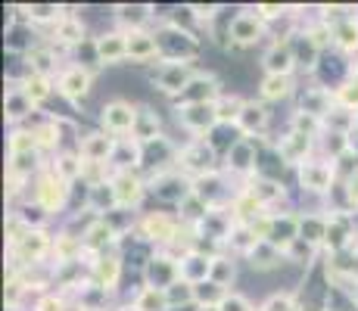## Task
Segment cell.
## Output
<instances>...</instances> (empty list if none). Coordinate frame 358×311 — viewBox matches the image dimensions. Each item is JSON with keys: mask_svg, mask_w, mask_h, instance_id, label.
<instances>
[{"mask_svg": "<svg viewBox=\"0 0 358 311\" xmlns=\"http://www.w3.org/2000/svg\"><path fill=\"white\" fill-rule=\"evenodd\" d=\"M178 122L187 131H215L222 119H218L215 103H190V106H178Z\"/></svg>", "mask_w": 358, "mask_h": 311, "instance_id": "cell-1", "label": "cell"}, {"mask_svg": "<svg viewBox=\"0 0 358 311\" xmlns=\"http://www.w3.org/2000/svg\"><path fill=\"white\" fill-rule=\"evenodd\" d=\"M190 81H194L190 62H162V68L153 75V85L159 87L162 94H178V96L187 91Z\"/></svg>", "mask_w": 358, "mask_h": 311, "instance_id": "cell-2", "label": "cell"}, {"mask_svg": "<svg viewBox=\"0 0 358 311\" xmlns=\"http://www.w3.org/2000/svg\"><path fill=\"white\" fill-rule=\"evenodd\" d=\"M103 128H106V134H131L134 131V122H137V109L131 106L125 100H113L103 106V115H100Z\"/></svg>", "mask_w": 358, "mask_h": 311, "instance_id": "cell-3", "label": "cell"}, {"mask_svg": "<svg viewBox=\"0 0 358 311\" xmlns=\"http://www.w3.org/2000/svg\"><path fill=\"white\" fill-rule=\"evenodd\" d=\"M143 274H147V287L150 289H171L178 280H181V265H178L175 259H169V255H153L150 259V265L143 268Z\"/></svg>", "mask_w": 358, "mask_h": 311, "instance_id": "cell-4", "label": "cell"}, {"mask_svg": "<svg viewBox=\"0 0 358 311\" xmlns=\"http://www.w3.org/2000/svg\"><path fill=\"white\" fill-rule=\"evenodd\" d=\"M119 150V137L106 134V131H97V134H87L85 140L78 143V156L85 159V165H100L106 159L115 156Z\"/></svg>", "mask_w": 358, "mask_h": 311, "instance_id": "cell-5", "label": "cell"}, {"mask_svg": "<svg viewBox=\"0 0 358 311\" xmlns=\"http://www.w3.org/2000/svg\"><path fill=\"white\" fill-rule=\"evenodd\" d=\"M181 165L187 171H194L196 178H203V175H209V171H215L212 168V162H215V150L212 147H206V140H194V143H187V147L181 150Z\"/></svg>", "mask_w": 358, "mask_h": 311, "instance_id": "cell-6", "label": "cell"}, {"mask_svg": "<svg viewBox=\"0 0 358 311\" xmlns=\"http://www.w3.org/2000/svg\"><path fill=\"white\" fill-rule=\"evenodd\" d=\"M59 94H63L69 103H81L91 94V72L81 66L66 68V72L59 75Z\"/></svg>", "mask_w": 358, "mask_h": 311, "instance_id": "cell-7", "label": "cell"}, {"mask_svg": "<svg viewBox=\"0 0 358 311\" xmlns=\"http://www.w3.org/2000/svg\"><path fill=\"white\" fill-rule=\"evenodd\" d=\"M299 181H302V187H306V190L324 193V190H330V184H334V165L308 159V162L299 165Z\"/></svg>", "mask_w": 358, "mask_h": 311, "instance_id": "cell-8", "label": "cell"}, {"mask_svg": "<svg viewBox=\"0 0 358 311\" xmlns=\"http://www.w3.org/2000/svg\"><path fill=\"white\" fill-rule=\"evenodd\" d=\"M150 190H153V196L162 199V203H184V199L194 193V187H187V181H184L181 175H156Z\"/></svg>", "mask_w": 358, "mask_h": 311, "instance_id": "cell-9", "label": "cell"}, {"mask_svg": "<svg viewBox=\"0 0 358 311\" xmlns=\"http://www.w3.org/2000/svg\"><path fill=\"white\" fill-rule=\"evenodd\" d=\"M228 38L234 44H252L262 38V19L256 13H237L228 22Z\"/></svg>", "mask_w": 358, "mask_h": 311, "instance_id": "cell-10", "label": "cell"}, {"mask_svg": "<svg viewBox=\"0 0 358 311\" xmlns=\"http://www.w3.org/2000/svg\"><path fill=\"white\" fill-rule=\"evenodd\" d=\"M113 187H115V199H119V209H131L143 199V181L131 171H119L113 178Z\"/></svg>", "mask_w": 358, "mask_h": 311, "instance_id": "cell-11", "label": "cell"}, {"mask_svg": "<svg viewBox=\"0 0 358 311\" xmlns=\"http://www.w3.org/2000/svg\"><path fill=\"white\" fill-rule=\"evenodd\" d=\"M159 57V41H156V34H147V31H128V59L131 62H150Z\"/></svg>", "mask_w": 358, "mask_h": 311, "instance_id": "cell-12", "label": "cell"}, {"mask_svg": "<svg viewBox=\"0 0 358 311\" xmlns=\"http://www.w3.org/2000/svg\"><path fill=\"white\" fill-rule=\"evenodd\" d=\"M181 280H187V283H194V287H199V283H206L209 280V274H212V259L209 255H203V252H187L181 261Z\"/></svg>", "mask_w": 358, "mask_h": 311, "instance_id": "cell-13", "label": "cell"}, {"mask_svg": "<svg viewBox=\"0 0 358 311\" xmlns=\"http://www.w3.org/2000/svg\"><path fill=\"white\" fill-rule=\"evenodd\" d=\"M218 81L212 78V75H194V81L187 85V91L181 94L184 106H190V103H218Z\"/></svg>", "mask_w": 358, "mask_h": 311, "instance_id": "cell-14", "label": "cell"}, {"mask_svg": "<svg viewBox=\"0 0 358 311\" xmlns=\"http://www.w3.org/2000/svg\"><path fill=\"white\" fill-rule=\"evenodd\" d=\"M296 240H299V218L293 215H280L271 218V231H268V243H274L278 249H290Z\"/></svg>", "mask_w": 358, "mask_h": 311, "instance_id": "cell-15", "label": "cell"}, {"mask_svg": "<svg viewBox=\"0 0 358 311\" xmlns=\"http://www.w3.org/2000/svg\"><path fill=\"white\" fill-rule=\"evenodd\" d=\"M262 66H265L268 75H290L296 68V57H293V47L290 44H274L265 50L262 57Z\"/></svg>", "mask_w": 358, "mask_h": 311, "instance_id": "cell-16", "label": "cell"}, {"mask_svg": "<svg viewBox=\"0 0 358 311\" xmlns=\"http://www.w3.org/2000/svg\"><path fill=\"white\" fill-rule=\"evenodd\" d=\"M97 41V53H100V62H122V59H128V34H122V31H109V34H100V38H94Z\"/></svg>", "mask_w": 358, "mask_h": 311, "instance_id": "cell-17", "label": "cell"}, {"mask_svg": "<svg viewBox=\"0 0 358 311\" xmlns=\"http://www.w3.org/2000/svg\"><path fill=\"white\" fill-rule=\"evenodd\" d=\"M330 91L327 87H306L299 96V113H306V115H315V119H327L334 109H330Z\"/></svg>", "mask_w": 358, "mask_h": 311, "instance_id": "cell-18", "label": "cell"}, {"mask_svg": "<svg viewBox=\"0 0 358 311\" xmlns=\"http://www.w3.org/2000/svg\"><path fill=\"white\" fill-rule=\"evenodd\" d=\"M69 196V184L63 181V178L57 175V171H50V175L41 181V190H38V203L44 205L47 212H53L57 205H63Z\"/></svg>", "mask_w": 358, "mask_h": 311, "instance_id": "cell-19", "label": "cell"}, {"mask_svg": "<svg viewBox=\"0 0 358 311\" xmlns=\"http://www.w3.org/2000/svg\"><path fill=\"white\" fill-rule=\"evenodd\" d=\"M308 150H312V137L308 134H302V131H290V134L280 140V147H278V153L284 162H308Z\"/></svg>", "mask_w": 358, "mask_h": 311, "instance_id": "cell-20", "label": "cell"}, {"mask_svg": "<svg viewBox=\"0 0 358 311\" xmlns=\"http://www.w3.org/2000/svg\"><path fill=\"white\" fill-rule=\"evenodd\" d=\"M234 124H237V131H240V134H246V137H250V134H262V131L268 128V109L262 106V103H246L243 113L237 115V122H234Z\"/></svg>", "mask_w": 358, "mask_h": 311, "instance_id": "cell-21", "label": "cell"}, {"mask_svg": "<svg viewBox=\"0 0 358 311\" xmlns=\"http://www.w3.org/2000/svg\"><path fill=\"white\" fill-rule=\"evenodd\" d=\"M141 231H143V237H150L156 243H169L171 237H175V218L171 215H165V212H153V215H147L141 221Z\"/></svg>", "mask_w": 358, "mask_h": 311, "instance_id": "cell-22", "label": "cell"}, {"mask_svg": "<svg viewBox=\"0 0 358 311\" xmlns=\"http://www.w3.org/2000/svg\"><path fill=\"white\" fill-rule=\"evenodd\" d=\"M47 249H50V240H47V233H41V231H25L22 237L16 240V252L22 255L25 261H41L47 255Z\"/></svg>", "mask_w": 358, "mask_h": 311, "instance_id": "cell-23", "label": "cell"}, {"mask_svg": "<svg viewBox=\"0 0 358 311\" xmlns=\"http://www.w3.org/2000/svg\"><path fill=\"white\" fill-rule=\"evenodd\" d=\"M228 165L234 171H246L259 165V153H256V140L252 137H240L237 143L228 150Z\"/></svg>", "mask_w": 358, "mask_h": 311, "instance_id": "cell-24", "label": "cell"}, {"mask_svg": "<svg viewBox=\"0 0 358 311\" xmlns=\"http://www.w3.org/2000/svg\"><path fill=\"white\" fill-rule=\"evenodd\" d=\"M131 137H134V143H141V147L159 140V115H156L153 109H137V122H134Z\"/></svg>", "mask_w": 358, "mask_h": 311, "instance_id": "cell-25", "label": "cell"}, {"mask_svg": "<svg viewBox=\"0 0 358 311\" xmlns=\"http://www.w3.org/2000/svg\"><path fill=\"white\" fill-rule=\"evenodd\" d=\"M246 259H250V265L256 268V271H271V268H278V261L284 259V249H278L274 243H268V240H259V243L246 252Z\"/></svg>", "mask_w": 358, "mask_h": 311, "instance_id": "cell-26", "label": "cell"}, {"mask_svg": "<svg viewBox=\"0 0 358 311\" xmlns=\"http://www.w3.org/2000/svg\"><path fill=\"white\" fill-rule=\"evenodd\" d=\"M87 209L91 212H115L119 199H115V187L113 181H100L87 190Z\"/></svg>", "mask_w": 358, "mask_h": 311, "instance_id": "cell-27", "label": "cell"}, {"mask_svg": "<svg viewBox=\"0 0 358 311\" xmlns=\"http://www.w3.org/2000/svg\"><path fill=\"white\" fill-rule=\"evenodd\" d=\"M113 237H115L113 224H109L106 218H97V221H94V224L85 231V240H81V246L91 249V252H103V249L113 243Z\"/></svg>", "mask_w": 358, "mask_h": 311, "instance_id": "cell-28", "label": "cell"}, {"mask_svg": "<svg viewBox=\"0 0 358 311\" xmlns=\"http://www.w3.org/2000/svg\"><path fill=\"white\" fill-rule=\"evenodd\" d=\"M299 240H306L312 246L327 243V218H318V215L299 218Z\"/></svg>", "mask_w": 358, "mask_h": 311, "instance_id": "cell-29", "label": "cell"}, {"mask_svg": "<svg viewBox=\"0 0 358 311\" xmlns=\"http://www.w3.org/2000/svg\"><path fill=\"white\" fill-rule=\"evenodd\" d=\"M293 57H296V66H306V68H315L318 66V57H321V47L315 44L308 34H299L293 44Z\"/></svg>", "mask_w": 358, "mask_h": 311, "instance_id": "cell-30", "label": "cell"}, {"mask_svg": "<svg viewBox=\"0 0 358 311\" xmlns=\"http://www.w3.org/2000/svg\"><path fill=\"white\" fill-rule=\"evenodd\" d=\"M34 109V103H31V96L22 91V87H13V91H6V115H10L13 122H19V119H25Z\"/></svg>", "mask_w": 358, "mask_h": 311, "instance_id": "cell-31", "label": "cell"}, {"mask_svg": "<svg viewBox=\"0 0 358 311\" xmlns=\"http://www.w3.org/2000/svg\"><path fill=\"white\" fill-rule=\"evenodd\" d=\"M290 75H265L262 78V100H284V96H290Z\"/></svg>", "mask_w": 358, "mask_h": 311, "instance_id": "cell-32", "label": "cell"}, {"mask_svg": "<svg viewBox=\"0 0 358 311\" xmlns=\"http://www.w3.org/2000/svg\"><path fill=\"white\" fill-rule=\"evenodd\" d=\"M53 171H57L59 178H63L66 184H72L75 178H81V171H85V159L78 153H66L57 159V165H53Z\"/></svg>", "mask_w": 358, "mask_h": 311, "instance_id": "cell-33", "label": "cell"}, {"mask_svg": "<svg viewBox=\"0 0 358 311\" xmlns=\"http://www.w3.org/2000/svg\"><path fill=\"white\" fill-rule=\"evenodd\" d=\"M94 274H97V287L109 289L119 283V274H122V261L119 259H100L94 265Z\"/></svg>", "mask_w": 358, "mask_h": 311, "instance_id": "cell-34", "label": "cell"}, {"mask_svg": "<svg viewBox=\"0 0 358 311\" xmlns=\"http://www.w3.org/2000/svg\"><path fill=\"white\" fill-rule=\"evenodd\" d=\"M57 41L59 44H85V29H81L78 19L63 16L57 22Z\"/></svg>", "mask_w": 358, "mask_h": 311, "instance_id": "cell-35", "label": "cell"}, {"mask_svg": "<svg viewBox=\"0 0 358 311\" xmlns=\"http://www.w3.org/2000/svg\"><path fill=\"white\" fill-rule=\"evenodd\" d=\"M334 44L340 47V50H358V25L352 22V19H346V22H340L334 29Z\"/></svg>", "mask_w": 358, "mask_h": 311, "instance_id": "cell-36", "label": "cell"}, {"mask_svg": "<svg viewBox=\"0 0 358 311\" xmlns=\"http://www.w3.org/2000/svg\"><path fill=\"white\" fill-rule=\"evenodd\" d=\"M246 193H250V196L256 199L259 205H268L271 199H278L280 193H284V187H278V181H268V178H259V181L252 184Z\"/></svg>", "mask_w": 358, "mask_h": 311, "instance_id": "cell-37", "label": "cell"}, {"mask_svg": "<svg viewBox=\"0 0 358 311\" xmlns=\"http://www.w3.org/2000/svg\"><path fill=\"white\" fill-rule=\"evenodd\" d=\"M22 91L31 96V103L38 106V103H44L47 96H50V78L47 75H29V78L22 81Z\"/></svg>", "mask_w": 358, "mask_h": 311, "instance_id": "cell-38", "label": "cell"}, {"mask_svg": "<svg viewBox=\"0 0 358 311\" xmlns=\"http://www.w3.org/2000/svg\"><path fill=\"white\" fill-rule=\"evenodd\" d=\"M134 305L141 308V311H171L169 308V299H165L162 289H150V287H143V293L137 296Z\"/></svg>", "mask_w": 358, "mask_h": 311, "instance_id": "cell-39", "label": "cell"}, {"mask_svg": "<svg viewBox=\"0 0 358 311\" xmlns=\"http://www.w3.org/2000/svg\"><path fill=\"white\" fill-rule=\"evenodd\" d=\"M53 62H57V57H53V50H47V47H34V50H29L31 75H50Z\"/></svg>", "mask_w": 358, "mask_h": 311, "instance_id": "cell-40", "label": "cell"}, {"mask_svg": "<svg viewBox=\"0 0 358 311\" xmlns=\"http://www.w3.org/2000/svg\"><path fill=\"white\" fill-rule=\"evenodd\" d=\"M147 13H150V6H115V19L119 22H131L134 31H141V25L147 22Z\"/></svg>", "mask_w": 358, "mask_h": 311, "instance_id": "cell-41", "label": "cell"}, {"mask_svg": "<svg viewBox=\"0 0 358 311\" xmlns=\"http://www.w3.org/2000/svg\"><path fill=\"white\" fill-rule=\"evenodd\" d=\"M209 280L215 283V287H228V283L234 280V265L228 259H212V274H209Z\"/></svg>", "mask_w": 358, "mask_h": 311, "instance_id": "cell-42", "label": "cell"}, {"mask_svg": "<svg viewBox=\"0 0 358 311\" xmlns=\"http://www.w3.org/2000/svg\"><path fill=\"white\" fill-rule=\"evenodd\" d=\"M287 259H293L296 265H312V259H315V246L312 243H306V240H296V243L287 249Z\"/></svg>", "mask_w": 358, "mask_h": 311, "instance_id": "cell-43", "label": "cell"}, {"mask_svg": "<svg viewBox=\"0 0 358 311\" xmlns=\"http://www.w3.org/2000/svg\"><path fill=\"white\" fill-rule=\"evenodd\" d=\"M336 100L343 103V106L352 113V109H358V78L355 81H346V85L336 87Z\"/></svg>", "mask_w": 358, "mask_h": 311, "instance_id": "cell-44", "label": "cell"}, {"mask_svg": "<svg viewBox=\"0 0 358 311\" xmlns=\"http://www.w3.org/2000/svg\"><path fill=\"white\" fill-rule=\"evenodd\" d=\"M19 221H22L25 227H31V224H34V231H38V227L47 221V209H44V205H41V203L25 205V209H22V215H19Z\"/></svg>", "mask_w": 358, "mask_h": 311, "instance_id": "cell-45", "label": "cell"}, {"mask_svg": "<svg viewBox=\"0 0 358 311\" xmlns=\"http://www.w3.org/2000/svg\"><path fill=\"white\" fill-rule=\"evenodd\" d=\"M262 311H299V308H296L290 293H278V296H271V299L262 305Z\"/></svg>", "mask_w": 358, "mask_h": 311, "instance_id": "cell-46", "label": "cell"}, {"mask_svg": "<svg viewBox=\"0 0 358 311\" xmlns=\"http://www.w3.org/2000/svg\"><path fill=\"white\" fill-rule=\"evenodd\" d=\"M321 128V119H315V115H306V113H296L293 119V131H302V134L315 137V131Z\"/></svg>", "mask_w": 358, "mask_h": 311, "instance_id": "cell-47", "label": "cell"}, {"mask_svg": "<svg viewBox=\"0 0 358 311\" xmlns=\"http://www.w3.org/2000/svg\"><path fill=\"white\" fill-rule=\"evenodd\" d=\"M29 19H34V22H47V19H63L59 16V6H29Z\"/></svg>", "mask_w": 358, "mask_h": 311, "instance_id": "cell-48", "label": "cell"}, {"mask_svg": "<svg viewBox=\"0 0 358 311\" xmlns=\"http://www.w3.org/2000/svg\"><path fill=\"white\" fill-rule=\"evenodd\" d=\"M218 308H222V311H252V305H250V302H246L240 293H228V296L222 299V305H218Z\"/></svg>", "mask_w": 358, "mask_h": 311, "instance_id": "cell-49", "label": "cell"}, {"mask_svg": "<svg viewBox=\"0 0 358 311\" xmlns=\"http://www.w3.org/2000/svg\"><path fill=\"white\" fill-rule=\"evenodd\" d=\"M38 311H63V302H59L57 296H47V299L38 302Z\"/></svg>", "mask_w": 358, "mask_h": 311, "instance_id": "cell-50", "label": "cell"}, {"mask_svg": "<svg viewBox=\"0 0 358 311\" xmlns=\"http://www.w3.org/2000/svg\"><path fill=\"white\" fill-rule=\"evenodd\" d=\"M259 10H262V16H265V19H278V16H284V6H278V3L259 6Z\"/></svg>", "mask_w": 358, "mask_h": 311, "instance_id": "cell-51", "label": "cell"}, {"mask_svg": "<svg viewBox=\"0 0 358 311\" xmlns=\"http://www.w3.org/2000/svg\"><path fill=\"white\" fill-rule=\"evenodd\" d=\"M349 199H352V203L358 205V171L352 178H349Z\"/></svg>", "mask_w": 358, "mask_h": 311, "instance_id": "cell-52", "label": "cell"}, {"mask_svg": "<svg viewBox=\"0 0 358 311\" xmlns=\"http://www.w3.org/2000/svg\"><path fill=\"white\" fill-rule=\"evenodd\" d=\"M349 274H352V277L358 280V252L352 255V265H349Z\"/></svg>", "mask_w": 358, "mask_h": 311, "instance_id": "cell-53", "label": "cell"}, {"mask_svg": "<svg viewBox=\"0 0 358 311\" xmlns=\"http://www.w3.org/2000/svg\"><path fill=\"white\" fill-rule=\"evenodd\" d=\"M199 311H222L218 305H199Z\"/></svg>", "mask_w": 358, "mask_h": 311, "instance_id": "cell-54", "label": "cell"}, {"mask_svg": "<svg viewBox=\"0 0 358 311\" xmlns=\"http://www.w3.org/2000/svg\"><path fill=\"white\" fill-rule=\"evenodd\" d=\"M119 311H141V308H137V305H125V308H119Z\"/></svg>", "mask_w": 358, "mask_h": 311, "instance_id": "cell-55", "label": "cell"}, {"mask_svg": "<svg viewBox=\"0 0 358 311\" xmlns=\"http://www.w3.org/2000/svg\"><path fill=\"white\" fill-rule=\"evenodd\" d=\"M324 311H340V308H330V305H327V308H324Z\"/></svg>", "mask_w": 358, "mask_h": 311, "instance_id": "cell-56", "label": "cell"}]
</instances>
